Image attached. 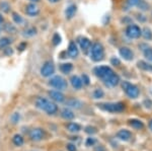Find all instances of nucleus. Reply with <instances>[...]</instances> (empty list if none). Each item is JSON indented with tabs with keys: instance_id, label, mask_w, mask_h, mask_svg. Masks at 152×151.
Wrapping results in <instances>:
<instances>
[{
	"instance_id": "nucleus-1",
	"label": "nucleus",
	"mask_w": 152,
	"mask_h": 151,
	"mask_svg": "<svg viewBox=\"0 0 152 151\" xmlns=\"http://www.w3.org/2000/svg\"><path fill=\"white\" fill-rule=\"evenodd\" d=\"M36 107L41 111L47 113L48 115H55L58 112V106L54 101L46 97H38L36 99Z\"/></svg>"
},
{
	"instance_id": "nucleus-2",
	"label": "nucleus",
	"mask_w": 152,
	"mask_h": 151,
	"mask_svg": "<svg viewBox=\"0 0 152 151\" xmlns=\"http://www.w3.org/2000/svg\"><path fill=\"white\" fill-rule=\"evenodd\" d=\"M90 58L94 62H99L104 59V50L102 44L99 43H94V45H91L90 48Z\"/></svg>"
},
{
	"instance_id": "nucleus-3",
	"label": "nucleus",
	"mask_w": 152,
	"mask_h": 151,
	"mask_svg": "<svg viewBox=\"0 0 152 151\" xmlns=\"http://www.w3.org/2000/svg\"><path fill=\"white\" fill-rule=\"evenodd\" d=\"M48 84L50 85L51 87H53V88L57 89V90H60V91L65 90L68 86V83H67V81H66V79L64 77L60 76V75L53 76L52 78L49 80Z\"/></svg>"
},
{
	"instance_id": "nucleus-4",
	"label": "nucleus",
	"mask_w": 152,
	"mask_h": 151,
	"mask_svg": "<svg viewBox=\"0 0 152 151\" xmlns=\"http://www.w3.org/2000/svg\"><path fill=\"white\" fill-rule=\"evenodd\" d=\"M99 108L110 113H121L125 109V104L123 103H105L99 104Z\"/></svg>"
},
{
	"instance_id": "nucleus-5",
	"label": "nucleus",
	"mask_w": 152,
	"mask_h": 151,
	"mask_svg": "<svg viewBox=\"0 0 152 151\" xmlns=\"http://www.w3.org/2000/svg\"><path fill=\"white\" fill-rule=\"evenodd\" d=\"M122 88L124 89L125 93H126L130 98H137V97L139 96V93H140L138 87H137L136 85L130 83L128 81H124L123 83H122Z\"/></svg>"
},
{
	"instance_id": "nucleus-6",
	"label": "nucleus",
	"mask_w": 152,
	"mask_h": 151,
	"mask_svg": "<svg viewBox=\"0 0 152 151\" xmlns=\"http://www.w3.org/2000/svg\"><path fill=\"white\" fill-rule=\"evenodd\" d=\"M28 136H29V139L34 141V142H40V141H42L45 138L46 133L45 130L42 128H34L29 131Z\"/></svg>"
},
{
	"instance_id": "nucleus-7",
	"label": "nucleus",
	"mask_w": 152,
	"mask_h": 151,
	"mask_svg": "<svg viewBox=\"0 0 152 151\" xmlns=\"http://www.w3.org/2000/svg\"><path fill=\"white\" fill-rule=\"evenodd\" d=\"M94 73L97 77H99V78H102L104 80L107 78V76H110L112 73H114V71H113L112 68L109 66H97L94 69Z\"/></svg>"
},
{
	"instance_id": "nucleus-8",
	"label": "nucleus",
	"mask_w": 152,
	"mask_h": 151,
	"mask_svg": "<svg viewBox=\"0 0 152 151\" xmlns=\"http://www.w3.org/2000/svg\"><path fill=\"white\" fill-rule=\"evenodd\" d=\"M40 73L43 77H51L55 73V66H54L53 62L51 61H47L44 63V65L42 66Z\"/></svg>"
},
{
	"instance_id": "nucleus-9",
	"label": "nucleus",
	"mask_w": 152,
	"mask_h": 151,
	"mask_svg": "<svg viewBox=\"0 0 152 151\" xmlns=\"http://www.w3.org/2000/svg\"><path fill=\"white\" fill-rule=\"evenodd\" d=\"M141 28L136 24H130L126 28V35L130 39H138L141 36Z\"/></svg>"
},
{
	"instance_id": "nucleus-10",
	"label": "nucleus",
	"mask_w": 152,
	"mask_h": 151,
	"mask_svg": "<svg viewBox=\"0 0 152 151\" xmlns=\"http://www.w3.org/2000/svg\"><path fill=\"white\" fill-rule=\"evenodd\" d=\"M40 7L37 5L36 3H28V5L26 6V9H24V12H26V15L31 16V18H35V16H38L40 14Z\"/></svg>"
},
{
	"instance_id": "nucleus-11",
	"label": "nucleus",
	"mask_w": 152,
	"mask_h": 151,
	"mask_svg": "<svg viewBox=\"0 0 152 151\" xmlns=\"http://www.w3.org/2000/svg\"><path fill=\"white\" fill-rule=\"evenodd\" d=\"M120 82V77L118 76L116 73H112L110 76H107V78L104 79V83L107 85V87H115L116 85L119 84Z\"/></svg>"
},
{
	"instance_id": "nucleus-12",
	"label": "nucleus",
	"mask_w": 152,
	"mask_h": 151,
	"mask_svg": "<svg viewBox=\"0 0 152 151\" xmlns=\"http://www.w3.org/2000/svg\"><path fill=\"white\" fill-rule=\"evenodd\" d=\"M78 44H79V47L82 50L83 53L87 54L88 51L91 48V42H90L89 39L85 38V36H81V38L78 39Z\"/></svg>"
},
{
	"instance_id": "nucleus-13",
	"label": "nucleus",
	"mask_w": 152,
	"mask_h": 151,
	"mask_svg": "<svg viewBox=\"0 0 152 151\" xmlns=\"http://www.w3.org/2000/svg\"><path fill=\"white\" fill-rule=\"evenodd\" d=\"M48 94L51 97V99L53 101H55V103L60 104L65 101V96L60 90H50L48 92Z\"/></svg>"
},
{
	"instance_id": "nucleus-14",
	"label": "nucleus",
	"mask_w": 152,
	"mask_h": 151,
	"mask_svg": "<svg viewBox=\"0 0 152 151\" xmlns=\"http://www.w3.org/2000/svg\"><path fill=\"white\" fill-rule=\"evenodd\" d=\"M120 55H121V57L123 58L124 60H127V61H131L133 60L134 58V53L132 52L131 49H129L128 47H123L120 49L119 51Z\"/></svg>"
},
{
	"instance_id": "nucleus-15",
	"label": "nucleus",
	"mask_w": 152,
	"mask_h": 151,
	"mask_svg": "<svg viewBox=\"0 0 152 151\" xmlns=\"http://www.w3.org/2000/svg\"><path fill=\"white\" fill-rule=\"evenodd\" d=\"M76 12H77V6H76L75 4H70V5H68L65 9L66 19H68V20L72 19L75 16Z\"/></svg>"
},
{
	"instance_id": "nucleus-16",
	"label": "nucleus",
	"mask_w": 152,
	"mask_h": 151,
	"mask_svg": "<svg viewBox=\"0 0 152 151\" xmlns=\"http://www.w3.org/2000/svg\"><path fill=\"white\" fill-rule=\"evenodd\" d=\"M67 54L70 58L72 59H75V58L78 57V54H79V51H78V48L76 46V44L74 42H70L69 46H68V51Z\"/></svg>"
},
{
	"instance_id": "nucleus-17",
	"label": "nucleus",
	"mask_w": 152,
	"mask_h": 151,
	"mask_svg": "<svg viewBox=\"0 0 152 151\" xmlns=\"http://www.w3.org/2000/svg\"><path fill=\"white\" fill-rule=\"evenodd\" d=\"M70 82H71V85L74 89H81L82 86H83V82L81 78L77 75H73L72 77L70 78Z\"/></svg>"
},
{
	"instance_id": "nucleus-18",
	"label": "nucleus",
	"mask_w": 152,
	"mask_h": 151,
	"mask_svg": "<svg viewBox=\"0 0 152 151\" xmlns=\"http://www.w3.org/2000/svg\"><path fill=\"white\" fill-rule=\"evenodd\" d=\"M131 132L129 130H126V129H122L117 133V137L122 141H129L131 139Z\"/></svg>"
},
{
	"instance_id": "nucleus-19",
	"label": "nucleus",
	"mask_w": 152,
	"mask_h": 151,
	"mask_svg": "<svg viewBox=\"0 0 152 151\" xmlns=\"http://www.w3.org/2000/svg\"><path fill=\"white\" fill-rule=\"evenodd\" d=\"M61 117H62L63 119H65V120L69 121V120H72V119H74V113H73L72 111H71L70 109L68 108H65L63 109L62 111H61Z\"/></svg>"
},
{
	"instance_id": "nucleus-20",
	"label": "nucleus",
	"mask_w": 152,
	"mask_h": 151,
	"mask_svg": "<svg viewBox=\"0 0 152 151\" xmlns=\"http://www.w3.org/2000/svg\"><path fill=\"white\" fill-rule=\"evenodd\" d=\"M66 106L72 109H80L82 107V103L76 98H70L66 101Z\"/></svg>"
},
{
	"instance_id": "nucleus-21",
	"label": "nucleus",
	"mask_w": 152,
	"mask_h": 151,
	"mask_svg": "<svg viewBox=\"0 0 152 151\" xmlns=\"http://www.w3.org/2000/svg\"><path fill=\"white\" fill-rule=\"evenodd\" d=\"M66 129L71 133H78L81 130V127H80L79 124L72 123V122H71V123H68L67 125H66Z\"/></svg>"
},
{
	"instance_id": "nucleus-22",
	"label": "nucleus",
	"mask_w": 152,
	"mask_h": 151,
	"mask_svg": "<svg viewBox=\"0 0 152 151\" xmlns=\"http://www.w3.org/2000/svg\"><path fill=\"white\" fill-rule=\"evenodd\" d=\"M73 70V65L71 63H63L60 65V71L63 74H69Z\"/></svg>"
},
{
	"instance_id": "nucleus-23",
	"label": "nucleus",
	"mask_w": 152,
	"mask_h": 151,
	"mask_svg": "<svg viewBox=\"0 0 152 151\" xmlns=\"http://www.w3.org/2000/svg\"><path fill=\"white\" fill-rule=\"evenodd\" d=\"M37 33H38V31H37V28L35 26H29V28H28L26 30L23 31V36L24 38H31V36H36Z\"/></svg>"
},
{
	"instance_id": "nucleus-24",
	"label": "nucleus",
	"mask_w": 152,
	"mask_h": 151,
	"mask_svg": "<svg viewBox=\"0 0 152 151\" xmlns=\"http://www.w3.org/2000/svg\"><path fill=\"white\" fill-rule=\"evenodd\" d=\"M23 137L20 135V134H15V135L12 137V143L13 145H15L16 147H20L21 145H23Z\"/></svg>"
},
{
	"instance_id": "nucleus-25",
	"label": "nucleus",
	"mask_w": 152,
	"mask_h": 151,
	"mask_svg": "<svg viewBox=\"0 0 152 151\" xmlns=\"http://www.w3.org/2000/svg\"><path fill=\"white\" fill-rule=\"evenodd\" d=\"M129 125L131 126L132 128L137 129V130H140L144 127L143 123L140 120H137V119H132V120H129Z\"/></svg>"
},
{
	"instance_id": "nucleus-26",
	"label": "nucleus",
	"mask_w": 152,
	"mask_h": 151,
	"mask_svg": "<svg viewBox=\"0 0 152 151\" xmlns=\"http://www.w3.org/2000/svg\"><path fill=\"white\" fill-rule=\"evenodd\" d=\"M138 68H140L141 70H144V71H152V65L149 64L148 62H145V61H139L138 62Z\"/></svg>"
},
{
	"instance_id": "nucleus-27",
	"label": "nucleus",
	"mask_w": 152,
	"mask_h": 151,
	"mask_svg": "<svg viewBox=\"0 0 152 151\" xmlns=\"http://www.w3.org/2000/svg\"><path fill=\"white\" fill-rule=\"evenodd\" d=\"M11 39L8 38V36H2L0 39V49H4L6 47H8L9 45L11 44Z\"/></svg>"
},
{
	"instance_id": "nucleus-28",
	"label": "nucleus",
	"mask_w": 152,
	"mask_h": 151,
	"mask_svg": "<svg viewBox=\"0 0 152 151\" xmlns=\"http://www.w3.org/2000/svg\"><path fill=\"white\" fill-rule=\"evenodd\" d=\"M10 4L8 3V2L6 1H2L1 3H0V10L2 12H4V13H9L10 12Z\"/></svg>"
},
{
	"instance_id": "nucleus-29",
	"label": "nucleus",
	"mask_w": 152,
	"mask_h": 151,
	"mask_svg": "<svg viewBox=\"0 0 152 151\" xmlns=\"http://www.w3.org/2000/svg\"><path fill=\"white\" fill-rule=\"evenodd\" d=\"M10 123L13 124V125H16V124H18V122L20 121V114L18 113V112H15V113H13L12 115L10 116Z\"/></svg>"
},
{
	"instance_id": "nucleus-30",
	"label": "nucleus",
	"mask_w": 152,
	"mask_h": 151,
	"mask_svg": "<svg viewBox=\"0 0 152 151\" xmlns=\"http://www.w3.org/2000/svg\"><path fill=\"white\" fill-rule=\"evenodd\" d=\"M3 30L5 31L6 33H8V34H16V31H18L15 26H14L13 24H11V23H6L5 26H4Z\"/></svg>"
},
{
	"instance_id": "nucleus-31",
	"label": "nucleus",
	"mask_w": 152,
	"mask_h": 151,
	"mask_svg": "<svg viewBox=\"0 0 152 151\" xmlns=\"http://www.w3.org/2000/svg\"><path fill=\"white\" fill-rule=\"evenodd\" d=\"M12 19L16 24H21L23 23V18L20 14H18V12H12Z\"/></svg>"
},
{
	"instance_id": "nucleus-32",
	"label": "nucleus",
	"mask_w": 152,
	"mask_h": 151,
	"mask_svg": "<svg viewBox=\"0 0 152 151\" xmlns=\"http://www.w3.org/2000/svg\"><path fill=\"white\" fill-rule=\"evenodd\" d=\"M141 35L144 36V39H145V40H148V41L152 40V31H151L150 28H145L143 31H142Z\"/></svg>"
},
{
	"instance_id": "nucleus-33",
	"label": "nucleus",
	"mask_w": 152,
	"mask_h": 151,
	"mask_svg": "<svg viewBox=\"0 0 152 151\" xmlns=\"http://www.w3.org/2000/svg\"><path fill=\"white\" fill-rule=\"evenodd\" d=\"M104 91H102V89H100V88L95 89V90L92 92V96H94L95 99L102 98V97H104Z\"/></svg>"
},
{
	"instance_id": "nucleus-34",
	"label": "nucleus",
	"mask_w": 152,
	"mask_h": 151,
	"mask_svg": "<svg viewBox=\"0 0 152 151\" xmlns=\"http://www.w3.org/2000/svg\"><path fill=\"white\" fill-rule=\"evenodd\" d=\"M143 52H144V56H145L146 59L152 62V48L147 47L145 50L143 51Z\"/></svg>"
},
{
	"instance_id": "nucleus-35",
	"label": "nucleus",
	"mask_w": 152,
	"mask_h": 151,
	"mask_svg": "<svg viewBox=\"0 0 152 151\" xmlns=\"http://www.w3.org/2000/svg\"><path fill=\"white\" fill-rule=\"evenodd\" d=\"M52 43L54 46H58L59 44L61 43V36L59 35L58 33H55L53 35V38H52Z\"/></svg>"
},
{
	"instance_id": "nucleus-36",
	"label": "nucleus",
	"mask_w": 152,
	"mask_h": 151,
	"mask_svg": "<svg viewBox=\"0 0 152 151\" xmlns=\"http://www.w3.org/2000/svg\"><path fill=\"white\" fill-rule=\"evenodd\" d=\"M138 7H139V9H141V10H148L149 9V5H148V3H146L144 0H141L140 1V3L138 4Z\"/></svg>"
},
{
	"instance_id": "nucleus-37",
	"label": "nucleus",
	"mask_w": 152,
	"mask_h": 151,
	"mask_svg": "<svg viewBox=\"0 0 152 151\" xmlns=\"http://www.w3.org/2000/svg\"><path fill=\"white\" fill-rule=\"evenodd\" d=\"M95 143H96V140H95V138H94V137L87 138L86 141H85V144H86V146H94Z\"/></svg>"
},
{
	"instance_id": "nucleus-38",
	"label": "nucleus",
	"mask_w": 152,
	"mask_h": 151,
	"mask_svg": "<svg viewBox=\"0 0 152 151\" xmlns=\"http://www.w3.org/2000/svg\"><path fill=\"white\" fill-rule=\"evenodd\" d=\"M141 0H127V4L131 7H134V6H138V4L140 3Z\"/></svg>"
},
{
	"instance_id": "nucleus-39",
	"label": "nucleus",
	"mask_w": 152,
	"mask_h": 151,
	"mask_svg": "<svg viewBox=\"0 0 152 151\" xmlns=\"http://www.w3.org/2000/svg\"><path fill=\"white\" fill-rule=\"evenodd\" d=\"M85 132L87 134H95L96 133V129L94 127H91V126H87V127L85 128Z\"/></svg>"
},
{
	"instance_id": "nucleus-40",
	"label": "nucleus",
	"mask_w": 152,
	"mask_h": 151,
	"mask_svg": "<svg viewBox=\"0 0 152 151\" xmlns=\"http://www.w3.org/2000/svg\"><path fill=\"white\" fill-rule=\"evenodd\" d=\"M3 53H4V55L5 56H11L12 54H13V50H12L11 48H9V47H6V48H4L3 49Z\"/></svg>"
},
{
	"instance_id": "nucleus-41",
	"label": "nucleus",
	"mask_w": 152,
	"mask_h": 151,
	"mask_svg": "<svg viewBox=\"0 0 152 151\" xmlns=\"http://www.w3.org/2000/svg\"><path fill=\"white\" fill-rule=\"evenodd\" d=\"M66 148H67L68 151H77V147H76V145L73 144V143H68V144L66 145Z\"/></svg>"
},
{
	"instance_id": "nucleus-42",
	"label": "nucleus",
	"mask_w": 152,
	"mask_h": 151,
	"mask_svg": "<svg viewBox=\"0 0 152 151\" xmlns=\"http://www.w3.org/2000/svg\"><path fill=\"white\" fill-rule=\"evenodd\" d=\"M81 80H82L83 84H85V85H88V84H89V77H88L86 74H83V75H82Z\"/></svg>"
},
{
	"instance_id": "nucleus-43",
	"label": "nucleus",
	"mask_w": 152,
	"mask_h": 151,
	"mask_svg": "<svg viewBox=\"0 0 152 151\" xmlns=\"http://www.w3.org/2000/svg\"><path fill=\"white\" fill-rule=\"evenodd\" d=\"M111 63L113 65H114V66H119L120 65V60L119 59H117L116 57H114V58H112V60H111Z\"/></svg>"
},
{
	"instance_id": "nucleus-44",
	"label": "nucleus",
	"mask_w": 152,
	"mask_h": 151,
	"mask_svg": "<svg viewBox=\"0 0 152 151\" xmlns=\"http://www.w3.org/2000/svg\"><path fill=\"white\" fill-rule=\"evenodd\" d=\"M144 104H145V107L147 109H150L152 107V101H150V99H146V101H144Z\"/></svg>"
},
{
	"instance_id": "nucleus-45",
	"label": "nucleus",
	"mask_w": 152,
	"mask_h": 151,
	"mask_svg": "<svg viewBox=\"0 0 152 151\" xmlns=\"http://www.w3.org/2000/svg\"><path fill=\"white\" fill-rule=\"evenodd\" d=\"M94 151H105V148L102 145H97L94 148Z\"/></svg>"
},
{
	"instance_id": "nucleus-46",
	"label": "nucleus",
	"mask_w": 152,
	"mask_h": 151,
	"mask_svg": "<svg viewBox=\"0 0 152 151\" xmlns=\"http://www.w3.org/2000/svg\"><path fill=\"white\" fill-rule=\"evenodd\" d=\"M26 43H21L20 45L18 46V49L20 51H23V50H24V48H26Z\"/></svg>"
},
{
	"instance_id": "nucleus-47",
	"label": "nucleus",
	"mask_w": 152,
	"mask_h": 151,
	"mask_svg": "<svg viewBox=\"0 0 152 151\" xmlns=\"http://www.w3.org/2000/svg\"><path fill=\"white\" fill-rule=\"evenodd\" d=\"M2 23H3V18H2V14L0 13V31L2 30Z\"/></svg>"
},
{
	"instance_id": "nucleus-48",
	"label": "nucleus",
	"mask_w": 152,
	"mask_h": 151,
	"mask_svg": "<svg viewBox=\"0 0 152 151\" xmlns=\"http://www.w3.org/2000/svg\"><path fill=\"white\" fill-rule=\"evenodd\" d=\"M49 1H50L51 3H58V2L61 1V0H49Z\"/></svg>"
},
{
	"instance_id": "nucleus-49",
	"label": "nucleus",
	"mask_w": 152,
	"mask_h": 151,
	"mask_svg": "<svg viewBox=\"0 0 152 151\" xmlns=\"http://www.w3.org/2000/svg\"><path fill=\"white\" fill-rule=\"evenodd\" d=\"M31 2H33V3H38V2H40L41 0H29Z\"/></svg>"
},
{
	"instance_id": "nucleus-50",
	"label": "nucleus",
	"mask_w": 152,
	"mask_h": 151,
	"mask_svg": "<svg viewBox=\"0 0 152 151\" xmlns=\"http://www.w3.org/2000/svg\"><path fill=\"white\" fill-rule=\"evenodd\" d=\"M149 129H150V130L152 131V120L149 122Z\"/></svg>"
}]
</instances>
